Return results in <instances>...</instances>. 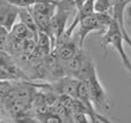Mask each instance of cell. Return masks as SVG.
I'll return each mask as SVG.
<instances>
[{
	"label": "cell",
	"instance_id": "obj_1",
	"mask_svg": "<svg viewBox=\"0 0 131 123\" xmlns=\"http://www.w3.org/2000/svg\"><path fill=\"white\" fill-rule=\"evenodd\" d=\"M99 43L101 45L102 50L106 52V50L111 46V48L115 50L116 52L118 53V55L121 57V60H122L123 66L127 68V70L129 71V74L131 75V60L130 57L127 54L124 50V46L123 44L124 41V35H123V30L121 28L120 23L114 18L113 22L111 23L107 30L101 33V37L99 39Z\"/></svg>",
	"mask_w": 131,
	"mask_h": 123
},
{
	"label": "cell",
	"instance_id": "obj_2",
	"mask_svg": "<svg viewBox=\"0 0 131 123\" xmlns=\"http://www.w3.org/2000/svg\"><path fill=\"white\" fill-rule=\"evenodd\" d=\"M114 16L111 14H102L94 12L93 14L84 17L78 23L76 28V32H74L75 37L78 39L82 47H84V40L91 32H101L104 33L107 28L113 22Z\"/></svg>",
	"mask_w": 131,
	"mask_h": 123
},
{
	"label": "cell",
	"instance_id": "obj_3",
	"mask_svg": "<svg viewBox=\"0 0 131 123\" xmlns=\"http://www.w3.org/2000/svg\"><path fill=\"white\" fill-rule=\"evenodd\" d=\"M83 82L88 84L90 100L95 109L101 114L108 112L111 109V98H109L107 91L105 90L102 83L100 82L97 69Z\"/></svg>",
	"mask_w": 131,
	"mask_h": 123
},
{
	"label": "cell",
	"instance_id": "obj_4",
	"mask_svg": "<svg viewBox=\"0 0 131 123\" xmlns=\"http://www.w3.org/2000/svg\"><path fill=\"white\" fill-rule=\"evenodd\" d=\"M1 81H31L27 71L18 66L10 54L1 51Z\"/></svg>",
	"mask_w": 131,
	"mask_h": 123
},
{
	"label": "cell",
	"instance_id": "obj_5",
	"mask_svg": "<svg viewBox=\"0 0 131 123\" xmlns=\"http://www.w3.org/2000/svg\"><path fill=\"white\" fill-rule=\"evenodd\" d=\"M20 9L21 8L9 4L6 0H1V4H0V25L1 28H5L10 32L13 27L17 23L16 21L20 17Z\"/></svg>",
	"mask_w": 131,
	"mask_h": 123
},
{
	"label": "cell",
	"instance_id": "obj_6",
	"mask_svg": "<svg viewBox=\"0 0 131 123\" xmlns=\"http://www.w3.org/2000/svg\"><path fill=\"white\" fill-rule=\"evenodd\" d=\"M89 55L85 53V51L82 50L77 55H75L71 60H69L68 62H66L63 64L64 69V76H71V77L77 78V76L79 75L82 68H83L85 61L88 60Z\"/></svg>",
	"mask_w": 131,
	"mask_h": 123
},
{
	"label": "cell",
	"instance_id": "obj_7",
	"mask_svg": "<svg viewBox=\"0 0 131 123\" xmlns=\"http://www.w3.org/2000/svg\"><path fill=\"white\" fill-rule=\"evenodd\" d=\"M94 5H95V0H85V1L83 2V5L77 9V13H76V15H75L74 22L71 23V25H70L69 28H67V31L66 32H67L68 35H74L78 23L81 22L84 17H86V16H89V15L94 13L95 12Z\"/></svg>",
	"mask_w": 131,
	"mask_h": 123
},
{
	"label": "cell",
	"instance_id": "obj_8",
	"mask_svg": "<svg viewBox=\"0 0 131 123\" xmlns=\"http://www.w3.org/2000/svg\"><path fill=\"white\" fill-rule=\"evenodd\" d=\"M21 23L25 25L35 36L38 37V33H39V30H38V27L36 24V21H35L34 16H32L31 12L30 9H25V8H21L20 9V17H18Z\"/></svg>",
	"mask_w": 131,
	"mask_h": 123
},
{
	"label": "cell",
	"instance_id": "obj_9",
	"mask_svg": "<svg viewBox=\"0 0 131 123\" xmlns=\"http://www.w3.org/2000/svg\"><path fill=\"white\" fill-rule=\"evenodd\" d=\"M94 10L97 13L111 14V15H113V12H114L113 0H95Z\"/></svg>",
	"mask_w": 131,
	"mask_h": 123
},
{
	"label": "cell",
	"instance_id": "obj_10",
	"mask_svg": "<svg viewBox=\"0 0 131 123\" xmlns=\"http://www.w3.org/2000/svg\"><path fill=\"white\" fill-rule=\"evenodd\" d=\"M9 4L14 5V6L18 7V8H25V9H30L35 6L36 4L40 2L41 0H6Z\"/></svg>",
	"mask_w": 131,
	"mask_h": 123
},
{
	"label": "cell",
	"instance_id": "obj_11",
	"mask_svg": "<svg viewBox=\"0 0 131 123\" xmlns=\"http://www.w3.org/2000/svg\"><path fill=\"white\" fill-rule=\"evenodd\" d=\"M74 120L75 123H92L90 117L88 115L83 114V113H74Z\"/></svg>",
	"mask_w": 131,
	"mask_h": 123
},
{
	"label": "cell",
	"instance_id": "obj_12",
	"mask_svg": "<svg viewBox=\"0 0 131 123\" xmlns=\"http://www.w3.org/2000/svg\"><path fill=\"white\" fill-rule=\"evenodd\" d=\"M125 28L131 29V6H129L125 10Z\"/></svg>",
	"mask_w": 131,
	"mask_h": 123
},
{
	"label": "cell",
	"instance_id": "obj_13",
	"mask_svg": "<svg viewBox=\"0 0 131 123\" xmlns=\"http://www.w3.org/2000/svg\"><path fill=\"white\" fill-rule=\"evenodd\" d=\"M130 60H131V50H130Z\"/></svg>",
	"mask_w": 131,
	"mask_h": 123
}]
</instances>
